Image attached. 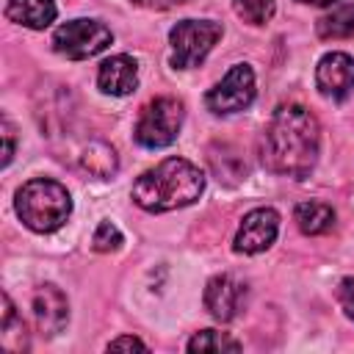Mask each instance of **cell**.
<instances>
[{
    "label": "cell",
    "instance_id": "obj_8",
    "mask_svg": "<svg viewBox=\"0 0 354 354\" xmlns=\"http://www.w3.org/2000/svg\"><path fill=\"white\" fill-rule=\"evenodd\" d=\"M279 232V213L274 207H254L243 216L238 235H235V252L241 254H257L266 252Z\"/></svg>",
    "mask_w": 354,
    "mask_h": 354
},
{
    "label": "cell",
    "instance_id": "obj_24",
    "mask_svg": "<svg viewBox=\"0 0 354 354\" xmlns=\"http://www.w3.org/2000/svg\"><path fill=\"white\" fill-rule=\"evenodd\" d=\"M141 8H152V11H166V8H177V6H185L191 0H130Z\"/></svg>",
    "mask_w": 354,
    "mask_h": 354
},
{
    "label": "cell",
    "instance_id": "obj_26",
    "mask_svg": "<svg viewBox=\"0 0 354 354\" xmlns=\"http://www.w3.org/2000/svg\"><path fill=\"white\" fill-rule=\"evenodd\" d=\"M299 3H310V6H332L337 0H299Z\"/></svg>",
    "mask_w": 354,
    "mask_h": 354
},
{
    "label": "cell",
    "instance_id": "obj_13",
    "mask_svg": "<svg viewBox=\"0 0 354 354\" xmlns=\"http://www.w3.org/2000/svg\"><path fill=\"white\" fill-rule=\"evenodd\" d=\"M6 17L17 25L41 30L55 19V3L53 0H8Z\"/></svg>",
    "mask_w": 354,
    "mask_h": 354
},
{
    "label": "cell",
    "instance_id": "obj_7",
    "mask_svg": "<svg viewBox=\"0 0 354 354\" xmlns=\"http://www.w3.org/2000/svg\"><path fill=\"white\" fill-rule=\"evenodd\" d=\"M254 100V72L249 64H235L221 83H216L207 94H205V105L207 111L218 113V116H230L238 113L243 108H249Z\"/></svg>",
    "mask_w": 354,
    "mask_h": 354
},
{
    "label": "cell",
    "instance_id": "obj_20",
    "mask_svg": "<svg viewBox=\"0 0 354 354\" xmlns=\"http://www.w3.org/2000/svg\"><path fill=\"white\" fill-rule=\"evenodd\" d=\"M235 11L249 25H266L274 17V0H235Z\"/></svg>",
    "mask_w": 354,
    "mask_h": 354
},
{
    "label": "cell",
    "instance_id": "obj_22",
    "mask_svg": "<svg viewBox=\"0 0 354 354\" xmlns=\"http://www.w3.org/2000/svg\"><path fill=\"white\" fill-rule=\"evenodd\" d=\"M337 301H340L343 313L354 321V277H346V279L337 285Z\"/></svg>",
    "mask_w": 354,
    "mask_h": 354
},
{
    "label": "cell",
    "instance_id": "obj_18",
    "mask_svg": "<svg viewBox=\"0 0 354 354\" xmlns=\"http://www.w3.org/2000/svg\"><path fill=\"white\" fill-rule=\"evenodd\" d=\"M315 30L321 39H348L354 36V3H343L324 14L315 22Z\"/></svg>",
    "mask_w": 354,
    "mask_h": 354
},
{
    "label": "cell",
    "instance_id": "obj_12",
    "mask_svg": "<svg viewBox=\"0 0 354 354\" xmlns=\"http://www.w3.org/2000/svg\"><path fill=\"white\" fill-rule=\"evenodd\" d=\"M97 86L105 94H113V97H124V94L136 91V86H138V66H136V61L130 55L105 58L100 64V72H97Z\"/></svg>",
    "mask_w": 354,
    "mask_h": 354
},
{
    "label": "cell",
    "instance_id": "obj_23",
    "mask_svg": "<svg viewBox=\"0 0 354 354\" xmlns=\"http://www.w3.org/2000/svg\"><path fill=\"white\" fill-rule=\"evenodd\" d=\"M3 166H8L11 163V158H14V127H11V122L3 116Z\"/></svg>",
    "mask_w": 354,
    "mask_h": 354
},
{
    "label": "cell",
    "instance_id": "obj_6",
    "mask_svg": "<svg viewBox=\"0 0 354 354\" xmlns=\"http://www.w3.org/2000/svg\"><path fill=\"white\" fill-rule=\"evenodd\" d=\"M113 41V33L97 19H69L55 28L53 50L69 61H83L102 53Z\"/></svg>",
    "mask_w": 354,
    "mask_h": 354
},
{
    "label": "cell",
    "instance_id": "obj_17",
    "mask_svg": "<svg viewBox=\"0 0 354 354\" xmlns=\"http://www.w3.org/2000/svg\"><path fill=\"white\" fill-rule=\"evenodd\" d=\"M0 343L6 351H25L28 348V332L25 324L17 313V307L11 304L8 293H3V321H0Z\"/></svg>",
    "mask_w": 354,
    "mask_h": 354
},
{
    "label": "cell",
    "instance_id": "obj_21",
    "mask_svg": "<svg viewBox=\"0 0 354 354\" xmlns=\"http://www.w3.org/2000/svg\"><path fill=\"white\" fill-rule=\"evenodd\" d=\"M91 246L97 252H116L122 246V232L116 224L111 221H100V227L94 230V238H91Z\"/></svg>",
    "mask_w": 354,
    "mask_h": 354
},
{
    "label": "cell",
    "instance_id": "obj_25",
    "mask_svg": "<svg viewBox=\"0 0 354 354\" xmlns=\"http://www.w3.org/2000/svg\"><path fill=\"white\" fill-rule=\"evenodd\" d=\"M119 348H147V343H141L133 335H124V337H116L108 343V351H119Z\"/></svg>",
    "mask_w": 354,
    "mask_h": 354
},
{
    "label": "cell",
    "instance_id": "obj_11",
    "mask_svg": "<svg viewBox=\"0 0 354 354\" xmlns=\"http://www.w3.org/2000/svg\"><path fill=\"white\" fill-rule=\"evenodd\" d=\"M246 304V285L230 274H218L205 285V307L216 321H232Z\"/></svg>",
    "mask_w": 354,
    "mask_h": 354
},
{
    "label": "cell",
    "instance_id": "obj_14",
    "mask_svg": "<svg viewBox=\"0 0 354 354\" xmlns=\"http://www.w3.org/2000/svg\"><path fill=\"white\" fill-rule=\"evenodd\" d=\"M293 218L304 235H324L335 227V210L326 202H299L293 210Z\"/></svg>",
    "mask_w": 354,
    "mask_h": 354
},
{
    "label": "cell",
    "instance_id": "obj_3",
    "mask_svg": "<svg viewBox=\"0 0 354 354\" xmlns=\"http://www.w3.org/2000/svg\"><path fill=\"white\" fill-rule=\"evenodd\" d=\"M17 216L22 218V224L33 232H55L58 227H64V221L72 213V199L69 191L47 177H36L28 180L14 199Z\"/></svg>",
    "mask_w": 354,
    "mask_h": 354
},
{
    "label": "cell",
    "instance_id": "obj_15",
    "mask_svg": "<svg viewBox=\"0 0 354 354\" xmlns=\"http://www.w3.org/2000/svg\"><path fill=\"white\" fill-rule=\"evenodd\" d=\"M80 166H83V171H88L91 177L108 180V177L116 174L119 158H116V152H113L111 144H105V141H91V144H86L83 152H80Z\"/></svg>",
    "mask_w": 354,
    "mask_h": 354
},
{
    "label": "cell",
    "instance_id": "obj_5",
    "mask_svg": "<svg viewBox=\"0 0 354 354\" xmlns=\"http://www.w3.org/2000/svg\"><path fill=\"white\" fill-rule=\"evenodd\" d=\"M221 25L210 19H183L169 30L171 44V66L174 69H194L205 61L213 44L221 39Z\"/></svg>",
    "mask_w": 354,
    "mask_h": 354
},
{
    "label": "cell",
    "instance_id": "obj_4",
    "mask_svg": "<svg viewBox=\"0 0 354 354\" xmlns=\"http://www.w3.org/2000/svg\"><path fill=\"white\" fill-rule=\"evenodd\" d=\"M183 116H185V111H183L180 100H174V97H155V100H149L141 108L136 130H133V138L141 147H147V149L169 147L180 136Z\"/></svg>",
    "mask_w": 354,
    "mask_h": 354
},
{
    "label": "cell",
    "instance_id": "obj_19",
    "mask_svg": "<svg viewBox=\"0 0 354 354\" xmlns=\"http://www.w3.org/2000/svg\"><path fill=\"white\" fill-rule=\"evenodd\" d=\"M241 343L235 337H230L227 332H216V329H202L188 340V351H238Z\"/></svg>",
    "mask_w": 354,
    "mask_h": 354
},
{
    "label": "cell",
    "instance_id": "obj_1",
    "mask_svg": "<svg viewBox=\"0 0 354 354\" xmlns=\"http://www.w3.org/2000/svg\"><path fill=\"white\" fill-rule=\"evenodd\" d=\"M321 147V127L318 119L296 102L279 105L268 119L263 138H260V158L263 166L274 174L304 180L310 177Z\"/></svg>",
    "mask_w": 354,
    "mask_h": 354
},
{
    "label": "cell",
    "instance_id": "obj_9",
    "mask_svg": "<svg viewBox=\"0 0 354 354\" xmlns=\"http://www.w3.org/2000/svg\"><path fill=\"white\" fill-rule=\"evenodd\" d=\"M30 310H33V321H36V329L47 337L58 335L66 321H69V301H66V293L55 285H39L30 296Z\"/></svg>",
    "mask_w": 354,
    "mask_h": 354
},
{
    "label": "cell",
    "instance_id": "obj_2",
    "mask_svg": "<svg viewBox=\"0 0 354 354\" xmlns=\"http://www.w3.org/2000/svg\"><path fill=\"white\" fill-rule=\"evenodd\" d=\"M205 191V174L185 158H166L133 183V199L149 213L194 205Z\"/></svg>",
    "mask_w": 354,
    "mask_h": 354
},
{
    "label": "cell",
    "instance_id": "obj_10",
    "mask_svg": "<svg viewBox=\"0 0 354 354\" xmlns=\"http://www.w3.org/2000/svg\"><path fill=\"white\" fill-rule=\"evenodd\" d=\"M318 91L335 102L346 100L354 91V58L346 53H329L318 61L315 69Z\"/></svg>",
    "mask_w": 354,
    "mask_h": 354
},
{
    "label": "cell",
    "instance_id": "obj_16",
    "mask_svg": "<svg viewBox=\"0 0 354 354\" xmlns=\"http://www.w3.org/2000/svg\"><path fill=\"white\" fill-rule=\"evenodd\" d=\"M207 160H210L213 174L218 177V183L235 185V183H241V177L246 174V163H243V158H241L232 147H227V144L213 147L210 155H207Z\"/></svg>",
    "mask_w": 354,
    "mask_h": 354
}]
</instances>
